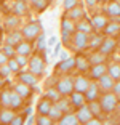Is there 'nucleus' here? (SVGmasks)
<instances>
[{"instance_id":"obj_37","label":"nucleus","mask_w":120,"mask_h":125,"mask_svg":"<svg viewBox=\"0 0 120 125\" xmlns=\"http://www.w3.org/2000/svg\"><path fill=\"white\" fill-rule=\"evenodd\" d=\"M109 13H110V16H120V3H110Z\"/></svg>"},{"instance_id":"obj_21","label":"nucleus","mask_w":120,"mask_h":125,"mask_svg":"<svg viewBox=\"0 0 120 125\" xmlns=\"http://www.w3.org/2000/svg\"><path fill=\"white\" fill-rule=\"evenodd\" d=\"M48 115H50L51 120H59V119L62 117V111L59 109L58 106H55V104H53V106H51V109L48 111Z\"/></svg>"},{"instance_id":"obj_1","label":"nucleus","mask_w":120,"mask_h":125,"mask_svg":"<svg viewBox=\"0 0 120 125\" xmlns=\"http://www.w3.org/2000/svg\"><path fill=\"white\" fill-rule=\"evenodd\" d=\"M101 109L104 112H112L114 109L117 107V96L114 93H106L104 96L101 98Z\"/></svg>"},{"instance_id":"obj_16","label":"nucleus","mask_w":120,"mask_h":125,"mask_svg":"<svg viewBox=\"0 0 120 125\" xmlns=\"http://www.w3.org/2000/svg\"><path fill=\"white\" fill-rule=\"evenodd\" d=\"M21 104H22V96H19L16 92H10V107L18 109V107H21Z\"/></svg>"},{"instance_id":"obj_15","label":"nucleus","mask_w":120,"mask_h":125,"mask_svg":"<svg viewBox=\"0 0 120 125\" xmlns=\"http://www.w3.org/2000/svg\"><path fill=\"white\" fill-rule=\"evenodd\" d=\"M51 106H53V101H51V99H48V98H43L39 103V112H40V114L48 115V111L51 109Z\"/></svg>"},{"instance_id":"obj_32","label":"nucleus","mask_w":120,"mask_h":125,"mask_svg":"<svg viewBox=\"0 0 120 125\" xmlns=\"http://www.w3.org/2000/svg\"><path fill=\"white\" fill-rule=\"evenodd\" d=\"M106 32L109 34V35H112V34H117L120 31V26L117 24V22H112V24H106Z\"/></svg>"},{"instance_id":"obj_17","label":"nucleus","mask_w":120,"mask_h":125,"mask_svg":"<svg viewBox=\"0 0 120 125\" xmlns=\"http://www.w3.org/2000/svg\"><path fill=\"white\" fill-rule=\"evenodd\" d=\"M13 117H15V114H13L11 109H2L0 111V122L2 124H10L13 120Z\"/></svg>"},{"instance_id":"obj_54","label":"nucleus","mask_w":120,"mask_h":125,"mask_svg":"<svg viewBox=\"0 0 120 125\" xmlns=\"http://www.w3.org/2000/svg\"><path fill=\"white\" fill-rule=\"evenodd\" d=\"M5 82H3V77H2V75H0V87H2V85H3Z\"/></svg>"},{"instance_id":"obj_19","label":"nucleus","mask_w":120,"mask_h":125,"mask_svg":"<svg viewBox=\"0 0 120 125\" xmlns=\"http://www.w3.org/2000/svg\"><path fill=\"white\" fill-rule=\"evenodd\" d=\"M59 124H62V125H77L79 124V119L74 114H67V115L59 119Z\"/></svg>"},{"instance_id":"obj_2","label":"nucleus","mask_w":120,"mask_h":125,"mask_svg":"<svg viewBox=\"0 0 120 125\" xmlns=\"http://www.w3.org/2000/svg\"><path fill=\"white\" fill-rule=\"evenodd\" d=\"M58 92L59 95H72L74 92V80L70 77H64L58 82Z\"/></svg>"},{"instance_id":"obj_48","label":"nucleus","mask_w":120,"mask_h":125,"mask_svg":"<svg viewBox=\"0 0 120 125\" xmlns=\"http://www.w3.org/2000/svg\"><path fill=\"white\" fill-rule=\"evenodd\" d=\"M112 88H114V92H115L117 95H120V82H117V83H114V87H112Z\"/></svg>"},{"instance_id":"obj_42","label":"nucleus","mask_w":120,"mask_h":125,"mask_svg":"<svg viewBox=\"0 0 120 125\" xmlns=\"http://www.w3.org/2000/svg\"><path fill=\"white\" fill-rule=\"evenodd\" d=\"M11 74V71H10V67H8V64H2L0 66V75L2 77H8Z\"/></svg>"},{"instance_id":"obj_22","label":"nucleus","mask_w":120,"mask_h":125,"mask_svg":"<svg viewBox=\"0 0 120 125\" xmlns=\"http://www.w3.org/2000/svg\"><path fill=\"white\" fill-rule=\"evenodd\" d=\"M16 52H18V55H29L30 53V45L29 43H24V42H19L18 45H16Z\"/></svg>"},{"instance_id":"obj_40","label":"nucleus","mask_w":120,"mask_h":125,"mask_svg":"<svg viewBox=\"0 0 120 125\" xmlns=\"http://www.w3.org/2000/svg\"><path fill=\"white\" fill-rule=\"evenodd\" d=\"M45 47H47V40H45V35H43V34H40V37L37 39V48H39V50H45Z\"/></svg>"},{"instance_id":"obj_49","label":"nucleus","mask_w":120,"mask_h":125,"mask_svg":"<svg viewBox=\"0 0 120 125\" xmlns=\"http://www.w3.org/2000/svg\"><path fill=\"white\" fill-rule=\"evenodd\" d=\"M16 24H18V19H13V18H11V19H8V26H16Z\"/></svg>"},{"instance_id":"obj_23","label":"nucleus","mask_w":120,"mask_h":125,"mask_svg":"<svg viewBox=\"0 0 120 125\" xmlns=\"http://www.w3.org/2000/svg\"><path fill=\"white\" fill-rule=\"evenodd\" d=\"M75 64L79 66L80 71H88L90 69V61H88L87 58H83V56H79V58L75 59Z\"/></svg>"},{"instance_id":"obj_7","label":"nucleus","mask_w":120,"mask_h":125,"mask_svg":"<svg viewBox=\"0 0 120 125\" xmlns=\"http://www.w3.org/2000/svg\"><path fill=\"white\" fill-rule=\"evenodd\" d=\"M99 87H101L102 90H112V87H114V79L110 77L109 74L106 72V74H102L101 77H99Z\"/></svg>"},{"instance_id":"obj_45","label":"nucleus","mask_w":120,"mask_h":125,"mask_svg":"<svg viewBox=\"0 0 120 125\" xmlns=\"http://www.w3.org/2000/svg\"><path fill=\"white\" fill-rule=\"evenodd\" d=\"M77 5V0H64V8L66 10H70Z\"/></svg>"},{"instance_id":"obj_4","label":"nucleus","mask_w":120,"mask_h":125,"mask_svg":"<svg viewBox=\"0 0 120 125\" xmlns=\"http://www.w3.org/2000/svg\"><path fill=\"white\" fill-rule=\"evenodd\" d=\"M29 69H30V72L35 74V75H42V74H43V69H45V64L39 56H34L29 62Z\"/></svg>"},{"instance_id":"obj_30","label":"nucleus","mask_w":120,"mask_h":125,"mask_svg":"<svg viewBox=\"0 0 120 125\" xmlns=\"http://www.w3.org/2000/svg\"><path fill=\"white\" fill-rule=\"evenodd\" d=\"M55 106H58L59 109H61L62 112H64V111H69V106H70V104H69V101H67L66 98H59L58 101H56Z\"/></svg>"},{"instance_id":"obj_25","label":"nucleus","mask_w":120,"mask_h":125,"mask_svg":"<svg viewBox=\"0 0 120 125\" xmlns=\"http://www.w3.org/2000/svg\"><path fill=\"white\" fill-rule=\"evenodd\" d=\"M26 11H27V7H26L24 0H16V3H15V13H16V15H24Z\"/></svg>"},{"instance_id":"obj_26","label":"nucleus","mask_w":120,"mask_h":125,"mask_svg":"<svg viewBox=\"0 0 120 125\" xmlns=\"http://www.w3.org/2000/svg\"><path fill=\"white\" fill-rule=\"evenodd\" d=\"M83 16V10L82 8H79L75 5L74 8H70V13H69V16L67 18H70V19H77V18H82Z\"/></svg>"},{"instance_id":"obj_6","label":"nucleus","mask_w":120,"mask_h":125,"mask_svg":"<svg viewBox=\"0 0 120 125\" xmlns=\"http://www.w3.org/2000/svg\"><path fill=\"white\" fill-rule=\"evenodd\" d=\"M77 119H79V122H82V124H88V122L93 119V114H91L90 107L82 104L80 109H79V114H77Z\"/></svg>"},{"instance_id":"obj_41","label":"nucleus","mask_w":120,"mask_h":125,"mask_svg":"<svg viewBox=\"0 0 120 125\" xmlns=\"http://www.w3.org/2000/svg\"><path fill=\"white\" fill-rule=\"evenodd\" d=\"M32 3L35 5V8L40 10V11H43L45 8H47V0H35V2H32Z\"/></svg>"},{"instance_id":"obj_24","label":"nucleus","mask_w":120,"mask_h":125,"mask_svg":"<svg viewBox=\"0 0 120 125\" xmlns=\"http://www.w3.org/2000/svg\"><path fill=\"white\" fill-rule=\"evenodd\" d=\"M107 24V21H106V18L104 16H95L93 18V26L96 27V29H104V26Z\"/></svg>"},{"instance_id":"obj_12","label":"nucleus","mask_w":120,"mask_h":125,"mask_svg":"<svg viewBox=\"0 0 120 125\" xmlns=\"http://www.w3.org/2000/svg\"><path fill=\"white\" fill-rule=\"evenodd\" d=\"M15 92L18 93L19 96H22V98H27V96L30 95V88H29V85L27 83H16L15 85Z\"/></svg>"},{"instance_id":"obj_20","label":"nucleus","mask_w":120,"mask_h":125,"mask_svg":"<svg viewBox=\"0 0 120 125\" xmlns=\"http://www.w3.org/2000/svg\"><path fill=\"white\" fill-rule=\"evenodd\" d=\"M74 66H75V59H74V58H66V59L61 61V64H59L58 67L61 71H70Z\"/></svg>"},{"instance_id":"obj_53","label":"nucleus","mask_w":120,"mask_h":125,"mask_svg":"<svg viewBox=\"0 0 120 125\" xmlns=\"http://www.w3.org/2000/svg\"><path fill=\"white\" fill-rule=\"evenodd\" d=\"M87 3H88V5H90V7H93V5H95V3H96V0H87Z\"/></svg>"},{"instance_id":"obj_3","label":"nucleus","mask_w":120,"mask_h":125,"mask_svg":"<svg viewBox=\"0 0 120 125\" xmlns=\"http://www.w3.org/2000/svg\"><path fill=\"white\" fill-rule=\"evenodd\" d=\"M40 31H42V24H40L39 21H34V22H30V24H27V26L24 27L22 35H24L26 39H34V37H37L40 34Z\"/></svg>"},{"instance_id":"obj_9","label":"nucleus","mask_w":120,"mask_h":125,"mask_svg":"<svg viewBox=\"0 0 120 125\" xmlns=\"http://www.w3.org/2000/svg\"><path fill=\"white\" fill-rule=\"evenodd\" d=\"M107 72V67L104 66V62H99V64H93L91 67V79H99L102 74Z\"/></svg>"},{"instance_id":"obj_36","label":"nucleus","mask_w":120,"mask_h":125,"mask_svg":"<svg viewBox=\"0 0 120 125\" xmlns=\"http://www.w3.org/2000/svg\"><path fill=\"white\" fill-rule=\"evenodd\" d=\"M90 111H91V114H95V115H99L101 114V104L96 103V99L95 101H91V106H90Z\"/></svg>"},{"instance_id":"obj_13","label":"nucleus","mask_w":120,"mask_h":125,"mask_svg":"<svg viewBox=\"0 0 120 125\" xmlns=\"http://www.w3.org/2000/svg\"><path fill=\"white\" fill-rule=\"evenodd\" d=\"M19 42H22V34L21 32H18V31H15V32H10L8 34V37H7V43L8 45H18Z\"/></svg>"},{"instance_id":"obj_39","label":"nucleus","mask_w":120,"mask_h":125,"mask_svg":"<svg viewBox=\"0 0 120 125\" xmlns=\"http://www.w3.org/2000/svg\"><path fill=\"white\" fill-rule=\"evenodd\" d=\"M37 124H39V125H51V124H53V120H51L50 117H47L45 114H42V115H39Z\"/></svg>"},{"instance_id":"obj_28","label":"nucleus","mask_w":120,"mask_h":125,"mask_svg":"<svg viewBox=\"0 0 120 125\" xmlns=\"http://www.w3.org/2000/svg\"><path fill=\"white\" fill-rule=\"evenodd\" d=\"M77 29L82 31V32H85V34H90L91 32V22L90 21H82V22L77 24Z\"/></svg>"},{"instance_id":"obj_38","label":"nucleus","mask_w":120,"mask_h":125,"mask_svg":"<svg viewBox=\"0 0 120 125\" xmlns=\"http://www.w3.org/2000/svg\"><path fill=\"white\" fill-rule=\"evenodd\" d=\"M0 101H2V106L3 107H10V92H3L2 93Z\"/></svg>"},{"instance_id":"obj_14","label":"nucleus","mask_w":120,"mask_h":125,"mask_svg":"<svg viewBox=\"0 0 120 125\" xmlns=\"http://www.w3.org/2000/svg\"><path fill=\"white\" fill-rule=\"evenodd\" d=\"M19 79H21V82H24V83H27L29 87H32V85L37 83V77L35 74H32L29 71V72H22L21 75H19Z\"/></svg>"},{"instance_id":"obj_5","label":"nucleus","mask_w":120,"mask_h":125,"mask_svg":"<svg viewBox=\"0 0 120 125\" xmlns=\"http://www.w3.org/2000/svg\"><path fill=\"white\" fill-rule=\"evenodd\" d=\"M74 45H75L79 50H83L88 45V35L85 32H82V31H77V32L74 34Z\"/></svg>"},{"instance_id":"obj_31","label":"nucleus","mask_w":120,"mask_h":125,"mask_svg":"<svg viewBox=\"0 0 120 125\" xmlns=\"http://www.w3.org/2000/svg\"><path fill=\"white\" fill-rule=\"evenodd\" d=\"M102 42H104L102 35H93V37H91V40L88 42V43H90L93 48H98V47H101V43H102Z\"/></svg>"},{"instance_id":"obj_18","label":"nucleus","mask_w":120,"mask_h":125,"mask_svg":"<svg viewBox=\"0 0 120 125\" xmlns=\"http://www.w3.org/2000/svg\"><path fill=\"white\" fill-rule=\"evenodd\" d=\"M61 26H62V32L72 34L74 31H75V26H74V22H72V19H70V18H66V16H64V19H62V22H61Z\"/></svg>"},{"instance_id":"obj_47","label":"nucleus","mask_w":120,"mask_h":125,"mask_svg":"<svg viewBox=\"0 0 120 125\" xmlns=\"http://www.w3.org/2000/svg\"><path fill=\"white\" fill-rule=\"evenodd\" d=\"M10 124H13V125H21L22 124V117H13V120H11Z\"/></svg>"},{"instance_id":"obj_29","label":"nucleus","mask_w":120,"mask_h":125,"mask_svg":"<svg viewBox=\"0 0 120 125\" xmlns=\"http://www.w3.org/2000/svg\"><path fill=\"white\" fill-rule=\"evenodd\" d=\"M72 103L75 104V106H82V104L85 103V96L82 95V93H80V92L74 93V95H72Z\"/></svg>"},{"instance_id":"obj_51","label":"nucleus","mask_w":120,"mask_h":125,"mask_svg":"<svg viewBox=\"0 0 120 125\" xmlns=\"http://www.w3.org/2000/svg\"><path fill=\"white\" fill-rule=\"evenodd\" d=\"M55 45H56V48H55V55H58V53L61 52V45H59V43H55Z\"/></svg>"},{"instance_id":"obj_33","label":"nucleus","mask_w":120,"mask_h":125,"mask_svg":"<svg viewBox=\"0 0 120 125\" xmlns=\"http://www.w3.org/2000/svg\"><path fill=\"white\" fill-rule=\"evenodd\" d=\"M47 98L51 99L53 103H56V101H58L61 96H59V92H58V90H51V88H50V90H47Z\"/></svg>"},{"instance_id":"obj_11","label":"nucleus","mask_w":120,"mask_h":125,"mask_svg":"<svg viewBox=\"0 0 120 125\" xmlns=\"http://www.w3.org/2000/svg\"><path fill=\"white\" fill-rule=\"evenodd\" d=\"M98 85L95 83V82H91L90 85H88V88H87V96H85V99L87 101H95L96 98H98Z\"/></svg>"},{"instance_id":"obj_43","label":"nucleus","mask_w":120,"mask_h":125,"mask_svg":"<svg viewBox=\"0 0 120 125\" xmlns=\"http://www.w3.org/2000/svg\"><path fill=\"white\" fill-rule=\"evenodd\" d=\"M3 53L8 56V58L13 56V55H15V48H13V45H8L7 43V45H5V48H3Z\"/></svg>"},{"instance_id":"obj_35","label":"nucleus","mask_w":120,"mask_h":125,"mask_svg":"<svg viewBox=\"0 0 120 125\" xmlns=\"http://www.w3.org/2000/svg\"><path fill=\"white\" fill-rule=\"evenodd\" d=\"M104 58L106 56L102 55V53H96V55H93L88 61H90L91 64H99V62H104Z\"/></svg>"},{"instance_id":"obj_52","label":"nucleus","mask_w":120,"mask_h":125,"mask_svg":"<svg viewBox=\"0 0 120 125\" xmlns=\"http://www.w3.org/2000/svg\"><path fill=\"white\" fill-rule=\"evenodd\" d=\"M66 58H69V55H67V52H62L61 53V61H62V59H66Z\"/></svg>"},{"instance_id":"obj_34","label":"nucleus","mask_w":120,"mask_h":125,"mask_svg":"<svg viewBox=\"0 0 120 125\" xmlns=\"http://www.w3.org/2000/svg\"><path fill=\"white\" fill-rule=\"evenodd\" d=\"M7 64H8V67H10L11 72H18L19 71V64H18V61H16L15 58H8Z\"/></svg>"},{"instance_id":"obj_27","label":"nucleus","mask_w":120,"mask_h":125,"mask_svg":"<svg viewBox=\"0 0 120 125\" xmlns=\"http://www.w3.org/2000/svg\"><path fill=\"white\" fill-rule=\"evenodd\" d=\"M107 71H109V75L114 80H115V79H120V64H112Z\"/></svg>"},{"instance_id":"obj_44","label":"nucleus","mask_w":120,"mask_h":125,"mask_svg":"<svg viewBox=\"0 0 120 125\" xmlns=\"http://www.w3.org/2000/svg\"><path fill=\"white\" fill-rule=\"evenodd\" d=\"M15 59L18 61L19 66H24V64H27V58H26V55H18Z\"/></svg>"},{"instance_id":"obj_57","label":"nucleus","mask_w":120,"mask_h":125,"mask_svg":"<svg viewBox=\"0 0 120 125\" xmlns=\"http://www.w3.org/2000/svg\"><path fill=\"white\" fill-rule=\"evenodd\" d=\"M119 122H120V120H119Z\"/></svg>"},{"instance_id":"obj_46","label":"nucleus","mask_w":120,"mask_h":125,"mask_svg":"<svg viewBox=\"0 0 120 125\" xmlns=\"http://www.w3.org/2000/svg\"><path fill=\"white\" fill-rule=\"evenodd\" d=\"M7 61H8V56L5 55L3 50H2V52H0V66H2V64H7Z\"/></svg>"},{"instance_id":"obj_55","label":"nucleus","mask_w":120,"mask_h":125,"mask_svg":"<svg viewBox=\"0 0 120 125\" xmlns=\"http://www.w3.org/2000/svg\"><path fill=\"white\" fill-rule=\"evenodd\" d=\"M30 2H35V0H30Z\"/></svg>"},{"instance_id":"obj_10","label":"nucleus","mask_w":120,"mask_h":125,"mask_svg":"<svg viewBox=\"0 0 120 125\" xmlns=\"http://www.w3.org/2000/svg\"><path fill=\"white\" fill-rule=\"evenodd\" d=\"M115 40H112V39H107V40H104L101 43V47H99V50H101L102 55H109V53L114 52V48H115Z\"/></svg>"},{"instance_id":"obj_8","label":"nucleus","mask_w":120,"mask_h":125,"mask_svg":"<svg viewBox=\"0 0 120 125\" xmlns=\"http://www.w3.org/2000/svg\"><path fill=\"white\" fill-rule=\"evenodd\" d=\"M88 85H90L88 79H85V77H77L75 80H74V90H75V92L83 93V92H87Z\"/></svg>"},{"instance_id":"obj_50","label":"nucleus","mask_w":120,"mask_h":125,"mask_svg":"<svg viewBox=\"0 0 120 125\" xmlns=\"http://www.w3.org/2000/svg\"><path fill=\"white\" fill-rule=\"evenodd\" d=\"M48 45H50V47H53V45L56 43V37H51V39H48V42H47Z\"/></svg>"},{"instance_id":"obj_56","label":"nucleus","mask_w":120,"mask_h":125,"mask_svg":"<svg viewBox=\"0 0 120 125\" xmlns=\"http://www.w3.org/2000/svg\"><path fill=\"white\" fill-rule=\"evenodd\" d=\"M119 111H120V106H119Z\"/></svg>"}]
</instances>
